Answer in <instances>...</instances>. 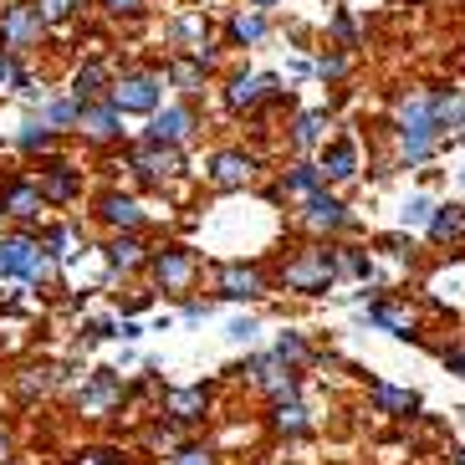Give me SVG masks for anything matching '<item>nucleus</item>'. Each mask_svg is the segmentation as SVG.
<instances>
[{"instance_id":"1","label":"nucleus","mask_w":465,"mask_h":465,"mask_svg":"<svg viewBox=\"0 0 465 465\" xmlns=\"http://www.w3.org/2000/svg\"><path fill=\"white\" fill-rule=\"evenodd\" d=\"M399 134H404V159H410V164H424L430 149L440 143V124H435V113H430V97H410V103H404Z\"/></svg>"},{"instance_id":"2","label":"nucleus","mask_w":465,"mask_h":465,"mask_svg":"<svg viewBox=\"0 0 465 465\" xmlns=\"http://www.w3.org/2000/svg\"><path fill=\"white\" fill-rule=\"evenodd\" d=\"M42 15L31 11V5H5V15H0V46L5 52H21V46H36L42 42Z\"/></svg>"},{"instance_id":"3","label":"nucleus","mask_w":465,"mask_h":465,"mask_svg":"<svg viewBox=\"0 0 465 465\" xmlns=\"http://www.w3.org/2000/svg\"><path fill=\"white\" fill-rule=\"evenodd\" d=\"M153 103H159V77L149 72H134L113 87V113H153Z\"/></svg>"},{"instance_id":"4","label":"nucleus","mask_w":465,"mask_h":465,"mask_svg":"<svg viewBox=\"0 0 465 465\" xmlns=\"http://www.w3.org/2000/svg\"><path fill=\"white\" fill-rule=\"evenodd\" d=\"M287 287L292 292H328L332 287V256H322V251L297 256L287 266Z\"/></svg>"},{"instance_id":"5","label":"nucleus","mask_w":465,"mask_h":465,"mask_svg":"<svg viewBox=\"0 0 465 465\" xmlns=\"http://www.w3.org/2000/svg\"><path fill=\"white\" fill-rule=\"evenodd\" d=\"M251 174H256L251 153H215V164H210V184H220V190H241Z\"/></svg>"},{"instance_id":"6","label":"nucleus","mask_w":465,"mask_h":465,"mask_svg":"<svg viewBox=\"0 0 465 465\" xmlns=\"http://www.w3.org/2000/svg\"><path fill=\"white\" fill-rule=\"evenodd\" d=\"M153 272H159V282H164L169 292H184V287H190V276H194V261H190V251H184V246H169V251H159Z\"/></svg>"},{"instance_id":"7","label":"nucleus","mask_w":465,"mask_h":465,"mask_svg":"<svg viewBox=\"0 0 465 465\" xmlns=\"http://www.w3.org/2000/svg\"><path fill=\"white\" fill-rule=\"evenodd\" d=\"M36 256H42V246H36V241H26V235L0 241V272H5V276H31Z\"/></svg>"},{"instance_id":"8","label":"nucleus","mask_w":465,"mask_h":465,"mask_svg":"<svg viewBox=\"0 0 465 465\" xmlns=\"http://www.w3.org/2000/svg\"><path fill=\"white\" fill-rule=\"evenodd\" d=\"M190 128H194L190 108H169V113H159V118H153L149 138L159 143V149H174V143H184V138H190Z\"/></svg>"},{"instance_id":"9","label":"nucleus","mask_w":465,"mask_h":465,"mask_svg":"<svg viewBox=\"0 0 465 465\" xmlns=\"http://www.w3.org/2000/svg\"><path fill=\"white\" fill-rule=\"evenodd\" d=\"M220 297H231V302L261 297V276L251 272V266H225V272H220Z\"/></svg>"},{"instance_id":"10","label":"nucleus","mask_w":465,"mask_h":465,"mask_svg":"<svg viewBox=\"0 0 465 465\" xmlns=\"http://www.w3.org/2000/svg\"><path fill=\"white\" fill-rule=\"evenodd\" d=\"M266 93H276V77H266V72H261V77H235L225 103H231V108H256Z\"/></svg>"},{"instance_id":"11","label":"nucleus","mask_w":465,"mask_h":465,"mask_svg":"<svg viewBox=\"0 0 465 465\" xmlns=\"http://www.w3.org/2000/svg\"><path fill=\"white\" fill-rule=\"evenodd\" d=\"M134 164L143 169L149 179H174L179 169H184V159H179V149H159V143H153V149H143V153H138Z\"/></svg>"},{"instance_id":"12","label":"nucleus","mask_w":465,"mask_h":465,"mask_svg":"<svg viewBox=\"0 0 465 465\" xmlns=\"http://www.w3.org/2000/svg\"><path fill=\"white\" fill-rule=\"evenodd\" d=\"M0 210H5V215H21V220H36V215H42V190H31V184H11L5 200H0Z\"/></svg>"},{"instance_id":"13","label":"nucleus","mask_w":465,"mask_h":465,"mask_svg":"<svg viewBox=\"0 0 465 465\" xmlns=\"http://www.w3.org/2000/svg\"><path fill=\"white\" fill-rule=\"evenodd\" d=\"M164 410L174 414V420H200V414H205V389H169L164 394Z\"/></svg>"},{"instance_id":"14","label":"nucleus","mask_w":465,"mask_h":465,"mask_svg":"<svg viewBox=\"0 0 465 465\" xmlns=\"http://www.w3.org/2000/svg\"><path fill=\"white\" fill-rule=\"evenodd\" d=\"M430 235L435 241H460L465 235V205H445L430 215Z\"/></svg>"},{"instance_id":"15","label":"nucleus","mask_w":465,"mask_h":465,"mask_svg":"<svg viewBox=\"0 0 465 465\" xmlns=\"http://www.w3.org/2000/svg\"><path fill=\"white\" fill-rule=\"evenodd\" d=\"M103 220H108V225H124V231H134L138 220H143V210H138L128 194H103Z\"/></svg>"},{"instance_id":"16","label":"nucleus","mask_w":465,"mask_h":465,"mask_svg":"<svg viewBox=\"0 0 465 465\" xmlns=\"http://www.w3.org/2000/svg\"><path fill=\"white\" fill-rule=\"evenodd\" d=\"M353 169H358V149L348 143V138L332 143L328 159H322V174H328V179H353Z\"/></svg>"},{"instance_id":"17","label":"nucleus","mask_w":465,"mask_h":465,"mask_svg":"<svg viewBox=\"0 0 465 465\" xmlns=\"http://www.w3.org/2000/svg\"><path fill=\"white\" fill-rule=\"evenodd\" d=\"M373 404H379L383 414H414L420 410V399L404 394V389H389V383H373Z\"/></svg>"},{"instance_id":"18","label":"nucleus","mask_w":465,"mask_h":465,"mask_svg":"<svg viewBox=\"0 0 465 465\" xmlns=\"http://www.w3.org/2000/svg\"><path fill=\"white\" fill-rule=\"evenodd\" d=\"M307 220H312V225H348V210H342L338 200H328V194H312V200H307Z\"/></svg>"},{"instance_id":"19","label":"nucleus","mask_w":465,"mask_h":465,"mask_svg":"<svg viewBox=\"0 0 465 465\" xmlns=\"http://www.w3.org/2000/svg\"><path fill=\"white\" fill-rule=\"evenodd\" d=\"M369 317L379 322V328H389L394 338H414V322H410V312H399V307H389V302H379V307H373Z\"/></svg>"},{"instance_id":"20","label":"nucleus","mask_w":465,"mask_h":465,"mask_svg":"<svg viewBox=\"0 0 465 465\" xmlns=\"http://www.w3.org/2000/svg\"><path fill=\"white\" fill-rule=\"evenodd\" d=\"M118 399V379H113V369H103L93 379V389L83 394V410H103V404H113Z\"/></svg>"},{"instance_id":"21","label":"nucleus","mask_w":465,"mask_h":465,"mask_svg":"<svg viewBox=\"0 0 465 465\" xmlns=\"http://www.w3.org/2000/svg\"><path fill=\"white\" fill-rule=\"evenodd\" d=\"M77 118H83V128L93 138H113V134H118V113H113V108H83Z\"/></svg>"},{"instance_id":"22","label":"nucleus","mask_w":465,"mask_h":465,"mask_svg":"<svg viewBox=\"0 0 465 465\" xmlns=\"http://www.w3.org/2000/svg\"><path fill=\"white\" fill-rule=\"evenodd\" d=\"M72 194H77V174L56 164L52 174H46V184H42V200H72Z\"/></svg>"},{"instance_id":"23","label":"nucleus","mask_w":465,"mask_h":465,"mask_svg":"<svg viewBox=\"0 0 465 465\" xmlns=\"http://www.w3.org/2000/svg\"><path fill=\"white\" fill-rule=\"evenodd\" d=\"M103 93V67H83L77 72V83H72V97H77V108H87L93 97Z\"/></svg>"},{"instance_id":"24","label":"nucleus","mask_w":465,"mask_h":465,"mask_svg":"<svg viewBox=\"0 0 465 465\" xmlns=\"http://www.w3.org/2000/svg\"><path fill=\"white\" fill-rule=\"evenodd\" d=\"M108 261L118 266V272H134L138 261H143V246H138L134 235H124V241H113L108 246Z\"/></svg>"},{"instance_id":"25","label":"nucleus","mask_w":465,"mask_h":465,"mask_svg":"<svg viewBox=\"0 0 465 465\" xmlns=\"http://www.w3.org/2000/svg\"><path fill=\"white\" fill-rule=\"evenodd\" d=\"M276 430L302 435V430H307V410H302V404H287V399H276Z\"/></svg>"},{"instance_id":"26","label":"nucleus","mask_w":465,"mask_h":465,"mask_svg":"<svg viewBox=\"0 0 465 465\" xmlns=\"http://www.w3.org/2000/svg\"><path fill=\"white\" fill-rule=\"evenodd\" d=\"M31 11L42 15V26H56V21H67V15L77 11V0H36Z\"/></svg>"},{"instance_id":"27","label":"nucleus","mask_w":465,"mask_h":465,"mask_svg":"<svg viewBox=\"0 0 465 465\" xmlns=\"http://www.w3.org/2000/svg\"><path fill=\"white\" fill-rule=\"evenodd\" d=\"M322 124H328L322 113H302V118H297V149H307V143H317V138H322Z\"/></svg>"},{"instance_id":"28","label":"nucleus","mask_w":465,"mask_h":465,"mask_svg":"<svg viewBox=\"0 0 465 465\" xmlns=\"http://www.w3.org/2000/svg\"><path fill=\"white\" fill-rule=\"evenodd\" d=\"M169 77H174L179 87H200V83H205V62H174Z\"/></svg>"},{"instance_id":"29","label":"nucleus","mask_w":465,"mask_h":465,"mask_svg":"<svg viewBox=\"0 0 465 465\" xmlns=\"http://www.w3.org/2000/svg\"><path fill=\"white\" fill-rule=\"evenodd\" d=\"M317 184H322V169H312V164H302L297 174H292V190H297V194H307V200L317 194Z\"/></svg>"},{"instance_id":"30","label":"nucleus","mask_w":465,"mask_h":465,"mask_svg":"<svg viewBox=\"0 0 465 465\" xmlns=\"http://www.w3.org/2000/svg\"><path fill=\"white\" fill-rule=\"evenodd\" d=\"M261 31H266L261 15H241V21L231 26V36H235V42H261Z\"/></svg>"},{"instance_id":"31","label":"nucleus","mask_w":465,"mask_h":465,"mask_svg":"<svg viewBox=\"0 0 465 465\" xmlns=\"http://www.w3.org/2000/svg\"><path fill=\"white\" fill-rule=\"evenodd\" d=\"M46 124H52V128L77 124V103H56V108H46Z\"/></svg>"},{"instance_id":"32","label":"nucleus","mask_w":465,"mask_h":465,"mask_svg":"<svg viewBox=\"0 0 465 465\" xmlns=\"http://www.w3.org/2000/svg\"><path fill=\"white\" fill-rule=\"evenodd\" d=\"M430 215H435V205H430V200H410V210H404V225H430Z\"/></svg>"},{"instance_id":"33","label":"nucleus","mask_w":465,"mask_h":465,"mask_svg":"<svg viewBox=\"0 0 465 465\" xmlns=\"http://www.w3.org/2000/svg\"><path fill=\"white\" fill-rule=\"evenodd\" d=\"M174 465H215V455L200 450V445H184V450L174 455Z\"/></svg>"},{"instance_id":"34","label":"nucleus","mask_w":465,"mask_h":465,"mask_svg":"<svg viewBox=\"0 0 465 465\" xmlns=\"http://www.w3.org/2000/svg\"><path fill=\"white\" fill-rule=\"evenodd\" d=\"M21 143H26V149H46V143H52V134H46V124H26Z\"/></svg>"},{"instance_id":"35","label":"nucleus","mask_w":465,"mask_h":465,"mask_svg":"<svg viewBox=\"0 0 465 465\" xmlns=\"http://www.w3.org/2000/svg\"><path fill=\"white\" fill-rule=\"evenodd\" d=\"M72 465H124V460H118L113 450H83V455H77Z\"/></svg>"},{"instance_id":"36","label":"nucleus","mask_w":465,"mask_h":465,"mask_svg":"<svg viewBox=\"0 0 465 465\" xmlns=\"http://www.w3.org/2000/svg\"><path fill=\"white\" fill-rule=\"evenodd\" d=\"M276 358H292L297 363V358H307V348H302V338H282L276 342Z\"/></svg>"},{"instance_id":"37","label":"nucleus","mask_w":465,"mask_h":465,"mask_svg":"<svg viewBox=\"0 0 465 465\" xmlns=\"http://www.w3.org/2000/svg\"><path fill=\"white\" fill-rule=\"evenodd\" d=\"M251 332H256V322H251V317H241V322H231V338H235V342H246Z\"/></svg>"},{"instance_id":"38","label":"nucleus","mask_w":465,"mask_h":465,"mask_svg":"<svg viewBox=\"0 0 465 465\" xmlns=\"http://www.w3.org/2000/svg\"><path fill=\"white\" fill-rule=\"evenodd\" d=\"M445 363H450V373H460V379H465V348H450V353H445Z\"/></svg>"},{"instance_id":"39","label":"nucleus","mask_w":465,"mask_h":465,"mask_svg":"<svg viewBox=\"0 0 465 465\" xmlns=\"http://www.w3.org/2000/svg\"><path fill=\"white\" fill-rule=\"evenodd\" d=\"M113 11H138V0H108Z\"/></svg>"},{"instance_id":"40","label":"nucleus","mask_w":465,"mask_h":465,"mask_svg":"<svg viewBox=\"0 0 465 465\" xmlns=\"http://www.w3.org/2000/svg\"><path fill=\"white\" fill-rule=\"evenodd\" d=\"M455 465H465V450H460V455H455Z\"/></svg>"},{"instance_id":"41","label":"nucleus","mask_w":465,"mask_h":465,"mask_svg":"<svg viewBox=\"0 0 465 465\" xmlns=\"http://www.w3.org/2000/svg\"><path fill=\"white\" fill-rule=\"evenodd\" d=\"M0 455H5V435H0Z\"/></svg>"},{"instance_id":"42","label":"nucleus","mask_w":465,"mask_h":465,"mask_svg":"<svg viewBox=\"0 0 465 465\" xmlns=\"http://www.w3.org/2000/svg\"><path fill=\"white\" fill-rule=\"evenodd\" d=\"M0 220H5V210H0Z\"/></svg>"}]
</instances>
